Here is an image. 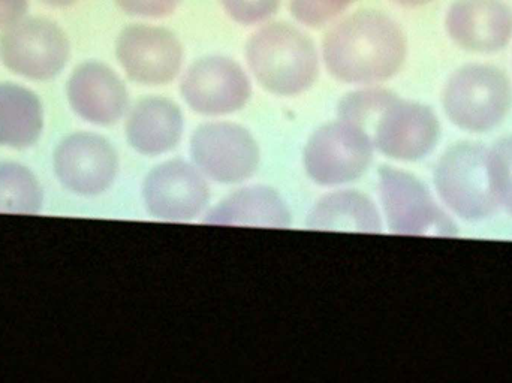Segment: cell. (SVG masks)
I'll use <instances>...</instances> for the list:
<instances>
[{"label":"cell","mask_w":512,"mask_h":383,"mask_svg":"<svg viewBox=\"0 0 512 383\" xmlns=\"http://www.w3.org/2000/svg\"><path fill=\"white\" fill-rule=\"evenodd\" d=\"M445 27L463 50L496 53L510 44L512 9L502 0H456L448 9Z\"/></svg>","instance_id":"13"},{"label":"cell","mask_w":512,"mask_h":383,"mask_svg":"<svg viewBox=\"0 0 512 383\" xmlns=\"http://www.w3.org/2000/svg\"><path fill=\"white\" fill-rule=\"evenodd\" d=\"M147 213L167 222H188L201 216L210 202L207 179L192 162H162L143 183Z\"/></svg>","instance_id":"12"},{"label":"cell","mask_w":512,"mask_h":383,"mask_svg":"<svg viewBox=\"0 0 512 383\" xmlns=\"http://www.w3.org/2000/svg\"><path fill=\"white\" fill-rule=\"evenodd\" d=\"M116 152L104 138L80 135L65 146V182L74 191L96 195L116 179Z\"/></svg>","instance_id":"17"},{"label":"cell","mask_w":512,"mask_h":383,"mask_svg":"<svg viewBox=\"0 0 512 383\" xmlns=\"http://www.w3.org/2000/svg\"><path fill=\"white\" fill-rule=\"evenodd\" d=\"M408 42L399 24L379 11H358L334 24L322 57L328 72L346 84L375 86L399 74Z\"/></svg>","instance_id":"1"},{"label":"cell","mask_w":512,"mask_h":383,"mask_svg":"<svg viewBox=\"0 0 512 383\" xmlns=\"http://www.w3.org/2000/svg\"><path fill=\"white\" fill-rule=\"evenodd\" d=\"M45 5L53 6V8H68V6L74 5L78 0H41Z\"/></svg>","instance_id":"26"},{"label":"cell","mask_w":512,"mask_h":383,"mask_svg":"<svg viewBox=\"0 0 512 383\" xmlns=\"http://www.w3.org/2000/svg\"><path fill=\"white\" fill-rule=\"evenodd\" d=\"M221 3L234 21L246 26L264 23L280 6V0H221Z\"/></svg>","instance_id":"23"},{"label":"cell","mask_w":512,"mask_h":383,"mask_svg":"<svg viewBox=\"0 0 512 383\" xmlns=\"http://www.w3.org/2000/svg\"><path fill=\"white\" fill-rule=\"evenodd\" d=\"M29 11V0H0V29L20 21Z\"/></svg>","instance_id":"25"},{"label":"cell","mask_w":512,"mask_h":383,"mask_svg":"<svg viewBox=\"0 0 512 383\" xmlns=\"http://www.w3.org/2000/svg\"><path fill=\"white\" fill-rule=\"evenodd\" d=\"M117 6L134 17L164 18L179 8L182 0H116Z\"/></svg>","instance_id":"24"},{"label":"cell","mask_w":512,"mask_h":383,"mask_svg":"<svg viewBox=\"0 0 512 383\" xmlns=\"http://www.w3.org/2000/svg\"><path fill=\"white\" fill-rule=\"evenodd\" d=\"M394 96L396 95L393 92L381 87L367 86L366 89L355 90L340 99L337 105V116L339 119L360 126L364 131H369L373 120Z\"/></svg>","instance_id":"20"},{"label":"cell","mask_w":512,"mask_h":383,"mask_svg":"<svg viewBox=\"0 0 512 383\" xmlns=\"http://www.w3.org/2000/svg\"><path fill=\"white\" fill-rule=\"evenodd\" d=\"M246 62L259 86L276 96L301 95L318 78L315 44L288 23H271L256 30L246 44Z\"/></svg>","instance_id":"2"},{"label":"cell","mask_w":512,"mask_h":383,"mask_svg":"<svg viewBox=\"0 0 512 383\" xmlns=\"http://www.w3.org/2000/svg\"><path fill=\"white\" fill-rule=\"evenodd\" d=\"M355 0H289L295 20L307 27H322L339 17Z\"/></svg>","instance_id":"22"},{"label":"cell","mask_w":512,"mask_h":383,"mask_svg":"<svg viewBox=\"0 0 512 383\" xmlns=\"http://www.w3.org/2000/svg\"><path fill=\"white\" fill-rule=\"evenodd\" d=\"M393 2L399 3L402 6H408V8H417V6L427 5V3L433 2V0H393Z\"/></svg>","instance_id":"27"},{"label":"cell","mask_w":512,"mask_h":383,"mask_svg":"<svg viewBox=\"0 0 512 383\" xmlns=\"http://www.w3.org/2000/svg\"><path fill=\"white\" fill-rule=\"evenodd\" d=\"M180 93L186 105L201 116H227L248 105L252 83L236 60L227 56H206L189 66L183 75Z\"/></svg>","instance_id":"10"},{"label":"cell","mask_w":512,"mask_h":383,"mask_svg":"<svg viewBox=\"0 0 512 383\" xmlns=\"http://www.w3.org/2000/svg\"><path fill=\"white\" fill-rule=\"evenodd\" d=\"M116 56L125 74L143 86H165L182 71L183 45L171 30L132 24L120 32Z\"/></svg>","instance_id":"11"},{"label":"cell","mask_w":512,"mask_h":383,"mask_svg":"<svg viewBox=\"0 0 512 383\" xmlns=\"http://www.w3.org/2000/svg\"><path fill=\"white\" fill-rule=\"evenodd\" d=\"M442 105L457 128L474 134L492 131L510 113V78L496 66L481 63L462 66L445 83Z\"/></svg>","instance_id":"3"},{"label":"cell","mask_w":512,"mask_h":383,"mask_svg":"<svg viewBox=\"0 0 512 383\" xmlns=\"http://www.w3.org/2000/svg\"><path fill=\"white\" fill-rule=\"evenodd\" d=\"M489 164L499 208L512 216V135L489 149Z\"/></svg>","instance_id":"21"},{"label":"cell","mask_w":512,"mask_h":383,"mask_svg":"<svg viewBox=\"0 0 512 383\" xmlns=\"http://www.w3.org/2000/svg\"><path fill=\"white\" fill-rule=\"evenodd\" d=\"M185 120L179 105L164 96L141 99L128 116L129 146L143 156H162L179 146Z\"/></svg>","instance_id":"15"},{"label":"cell","mask_w":512,"mask_h":383,"mask_svg":"<svg viewBox=\"0 0 512 383\" xmlns=\"http://www.w3.org/2000/svg\"><path fill=\"white\" fill-rule=\"evenodd\" d=\"M191 162L206 179L221 185H239L252 179L261 164L254 135L230 122L203 123L189 143Z\"/></svg>","instance_id":"6"},{"label":"cell","mask_w":512,"mask_h":383,"mask_svg":"<svg viewBox=\"0 0 512 383\" xmlns=\"http://www.w3.org/2000/svg\"><path fill=\"white\" fill-rule=\"evenodd\" d=\"M379 198L388 228L402 235H453L456 226L429 189L399 168L381 167Z\"/></svg>","instance_id":"7"},{"label":"cell","mask_w":512,"mask_h":383,"mask_svg":"<svg viewBox=\"0 0 512 383\" xmlns=\"http://www.w3.org/2000/svg\"><path fill=\"white\" fill-rule=\"evenodd\" d=\"M376 152L399 162H417L438 146L441 125L432 108L394 96L369 128Z\"/></svg>","instance_id":"8"},{"label":"cell","mask_w":512,"mask_h":383,"mask_svg":"<svg viewBox=\"0 0 512 383\" xmlns=\"http://www.w3.org/2000/svg\"><path fill=\"white\" fill-rule=\"evenodd\" d=\"M372 138L360 126L339 119L319 126L303 150L307 177L324 188L357 182L373 161Z\"/></svg>","instance_id":"5"},{"label":"cell","mask_w":512,"mask_h":383,"mask_svg":"<svg viewBox=\"0 0 512 383\" xmlns=\"http://www.w3.org/2000/svg\"><path fill=\"white\" fill-rule=\"evenodd\" d=\"M41 105L29 90L0 84V138L8 132H38Z\"/></svg>","instance_id":"19"},{"label":"cell","mask_w":512,"mask_h":383,"mask_svg":"<svg viewBox=\"0 0 512 383\" xmlns=\"http://www.w3.org/2000/svg\"><path fill=\"white\" fill-rule=\"evenodd\" d=\"M3 63L15 74L48 80L68 62L69 41L59 24L48 18H21L3 30L0 38Z\"/></svg>","instance_id":"9"},{"label":"cell","mask_w":512,"mask_h":383,"mask_svg":"<svg viewBox=\"0 0 512 383\" xmlns=\"http://www.w3.org/2000/svg\"><path fill=\"white\" fill-rule=\"evenodd\" d=\"M68 96L74 110L96 125H113L129 105L125 83L113 69L98 62L75 69L69 78Z\"/></svg>","instance_id":"14"},{"label":"cell","mask_w":512,"mask_h":383,"mask_svg":"<svg viewBox=\"0 0 512 383\" xmlns=\"http://www.w3.org/2000/svg\"><path fill=\"white\" fill-rule=\"evenodd\" d=\"M307 225L319 231H381V216L369 196L358 191H334L322 196Z\"/></svg>","instance_id":"18"},{"label":"cell","mask_w":512,"mask_h":383,"mask_svg":"<svg viewBox=\"0 0 512 383\" xmlns=\"http://www.w3.org/2000/svg\"><path fill=\"white\" fill-rule=\"evenodd\" d=\"M433 182L445 207L460 219L481 222L498 211L486 147L475 143L451 146L439 158Z\"/></svg>","instance_id":"4"},{"label":"cell","mask_w":512,"mask_h":383,"mask_svg":"<svg viewBox=\"0 0 512 383\" xmlns=\"http://www.w3.org/2000/svg\"><path fill=\"white\" fill-rule=\"evenodd\" d=\"M213 225L288 228L291 211L282 196L268 186H248L222 199L206 217Z\"/></svg>","instance_id":"16"}]
</instances>
